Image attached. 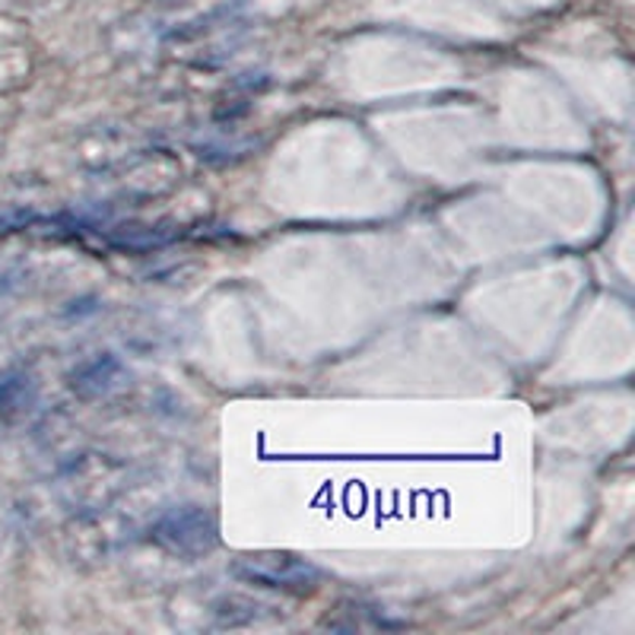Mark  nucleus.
<instances>
[{
	"mask_svg": "<svg viewBox=\"0 0 635 635\" xmlns=\"http://www.w3.org/2000/svg\"><path fill=\"white\" fill-rule=\"evenodd\" d=\"M36 404V381L20 369H0V417H16Z\"/></svg>",
	"mask_w": 635,
	"mask_h": 635,
	"instance_id": "20e7f679",
	"label": "nucleus"
},
{
	"mask_svg": "<svg viewBox=\"0 0 635 635\" xmlns=\"http://www.w3.org/2000/svg\"><path fill=\"white\" fill-rule=\"evenodd\" d=\"M153 541L163 550L178 553V556H201L211 553L219 544V528L207 508L201 506H178L169 508L156 524H153Z\"/></svg>",
	"mask_w": 635,
	"mask_h": 635,
	"instance_id": "f03ea898",
	"label": "nucleus"
},
{
	"mask_svg": "<svg viewBox=\"0 0 635 635\" xmlns=\"http://www.w3.org/2000/svg\"><path fill=\"white\" fill-rule=\"evenodd\" d=\"M122 376H125L122 363H118L112 353H99V356L86 359V363H80V366L74 369L71 384H74V391L84 394V397H102V394H109V391L118 388Z\"/></svg>",
	"mask_w": 635,
	"mask_h": 635,
	"instance_id": "7ed1b4c3",
	"label": "nucleus"
},
{
	"mask_svg": "<svg viewBox=\"0 0 635 635\" xmlns=\"http://www.w3.org/2000/svg\"><path fill=\"white\" fill-rule=\"evenodd\" d=\"M229 572H232V579H239L245 585L290 594L315 592L318 582H321L318 566L299 559L293 553H254V556H239L229 566Z\"/></svg>",
	"mask_w": 635,
	"mask_h": 635,
	"instance_id": "f257e3e1",
	"label": "nucleus"
}]
</instances>
